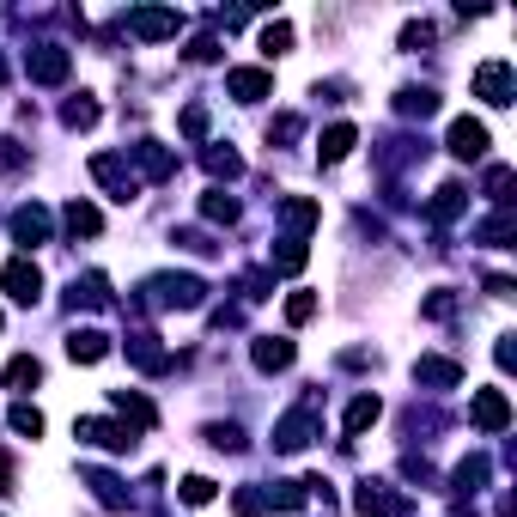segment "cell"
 I'll return each mask as SVG.
<instances>
[{
	"label": "cell",
	"mask_w": 517,
	"mask_h": 517,
	"mask_svg": "<svg viewBox=\"0 0 517 517\" xmlns=\"http://www.w3.org/2000/svg\"><path fill=\"white\" fill-rule=\"evenodd\" d=\"M201 299H207L201 274H153L146 280V305L153 311H201Z\"/></svg>",
	"instance_id": "cell-1"
},
{
	"label": "cell",
	"mask_w": 517,
	"mask_h": 517,
	"mask_svg": "<svg viewBox=\"0 0 517 517\" xmlns=\"http://www.w3.org/2000/svg\"><path fill=\"white\" fill-rule=\"evenodd\" d=\"M408 505H414V499L396 493L390 481H359V487H353V511H359V517H402Z\"/></svg>",
	"instance_id": "cell-2"
},
{
	"label": "cell",
	"mask_w": 517,
	"mask_h": 517,
	"mask_svg": "<svg viewBox=\"0 0 517 517\" xmlns=\"http://www.w3.org/2000/svg\"><path fill=\"white\" fill-rule=\"evenodd\" d=\"M0 292H7L13 305H37L43 299V268L31 256H13L7 268H0Z\"/></svg>",
	"instance_id": "cell-3"
},
{
	"label": "cell",
	"mask_w": 517,
	"mask_h": 517,
	"mask_svg": "<svg viewBox=\"0 0 517 517\" xmlns=\"http://www.w3.org/2000/svg\"><path fill=\"white\" fill-rule=\"evenodd\" d=\"M177 31H183V13H171V7H134L128 13V37H140V43H165Z\"/></svg>",
	"instance_id": "cell-4"
},
{
	"label": "cell",
	"mask_w": 517,
	"mask_h": 517,
	"mask_svg": "<svg viewBox=\"0 0 517 517\" xmlns=\"http://www.w3.org/2000/svg\"><path fill=\"white\" fill-rule=\"evenodd\" d=\"M73 438H80V445H98V451H128V445H134V426H116V420H73Z\"/></svg>",
	"instance_id": "cell-5"
},
{
	"label": "cell",
	"mask_w": 517,
	"mask_h": 517,
	"mask_svg": "<svg viewBox=\"0 0 517 517\" xmlns=\"http://www.w3.org/2000/svg\"><path fill=\"white\" fill-rule=\"evenodd\" d=\"M25 67H31V80H37V86H61V80H67V67H73V55H67L61 43H37V49L25 55Z\"/></svg>",
	"instance_id": "cell-6"
},
{
	"label": "cell",
	"mask_w": 517,
	"mask_h": 517,
	"mask_svg": "<svg viewBox=\"0 0 517 517\" xmlns=\"http://www.w3.org/2000/svg\"><path fill=\"white\" fill-rule=\"evenodd\" d=\"M445 146H451L457 159H469V165H475V159H487V146H493V140H487V122L457 116V122H451V134H445Z\"/></svg>",
	"instance_id": "cell-7"
},
{
	"label": "cell",
	"mask_w": 517,
	"mask_h": 517,
	"mask_svg": "<svg viewBox=\"0 0 517 517\" xmlns=\"http://www.w3.org/2000/svg\"><path fill=\"white\" fill-rule=\"evenodd\" d=\"M414 384L420 390H457L463 384V365L457 359H438V353H420L414 359Z\"/></svg>",
	"instance_id": "cell-8"
},
{
	"label": "cell",
	"mask_w": 517,
	"mask_h": 517,
	"mask_svg": "<svg viewBox=\"0 0 517 517\" xmlns=\"http://www.w3.org/2000/svg\"><path fill=\"white\" fill-rule=\"evenodd\" d=\"M311 438H317V408H311V402H305V408H292V414L274 426V445H280V451H305Z\"/></svg>",
	"instance_id": "cell-9"
},
{
	"label": "cell",
	"mask_w": 517,
	"mask_h": 517,
	"mask_svg": "<svg viewBox=\"0 0 517 517\" xmlns=\"http://www.w3.org/2000/svg\"><path fill=\"white\" fill-rule=\"evenodd\" d=\"M469 420H475L481 432H505V426H511V396H505V390H475Z\"/></svg>",
	"instance_id": "cell-10"
},
{
	"label": "cell",
	"mask_w": 517,
	"mask_h": 517,
	"mask_svg": "<svg viewBox=\"0 0 517 517\" xmlns=\"http://www.w3.org/2000/svg\"><path fill=\"white\" fill-rule=\"evenodd\" d=\"M226 92H232L238 104H262V98L274 92V80H268V67H232V73H226Z\"/></svg>",
	"instance_id": "cell-11"
},
{
	"label": "cell",
	"mask_w": 517,
	"mask_h": 517,
	"mask_svg": "<svg viewBox=\"0 0 517 517\" xmlns=\"http://www.w3.org/2000/svg\"><path fill=\"white\" fill-rule=\"evenodd\" d=\"M49 226H55V219H49V207H19L13 213V244H25V250H37V244H49Z\"/></svg>",
	"instance_id": "cell-12"
},
{
	"label": "cell",
	"mask_w": 517,
	"mask_h": 517,
	"mask_svg": "<svg viewBox=\"0 0 517 517\" xmlns=\"http://www.w3.org/2000/svg\"><path fill=\"white\" fill-rule=\"evenodd\" d=\"M475 98L511 104V67H505V61H481V67H475Z\"/></svg>",
	"instance_id": "cell-13"
},
{
	"label": "cell",
	"mask_w": 517,
	"mask_h": 517,
	"mask_svg": "<svg viewBox=\"0 0 517 517\" xmlns=\"http://www.w3.org/2000/svg\"><path fill=\"white\" fill-rule=\"evenodd\" d=\"M92 177H98L116 201H134V189H140V183H134V171H128L122 159H110V153H98V159H92Z\"/></svg>",
	"instance_id": "cell-14"
},
{
	"label": "cell",
	"mask_w": 517,
	"mask_h": 517,
	"mask_svg": "<svg viewBox=\"0 0 517 517\" xmlns=\"http://www.w3.org/2000/svg\"><path fill=\"white\" fill-rule=\"evenodd\" d=\"M280 219H286V238H305L317 219H323V207H317L311 195H286V201H280Z\"/></svg>",
	"instance_id": "cell-15"
},
{
	"label": "cell",
	"mask_w": 517,
	"mask_h": 517,
	"mask_svg": "<svg viewBox=\"0 0 517 517\" xmlns=\"http://www.w3.org/2000/svg\"><path fill=\"white\" fill-rule=\"evenodd\" d=\"M67 359H73V365L110 359V335H104V329H73V335H67Z\"/></svg>",
	"instance_id": "cell-16"
},
{
	"label": "cell",
	"mask_w": 517,
	"mask_h": 517,
	"mask_svg": "<svg viewBox=\"0 0 517 517\" xmlns=\"http://www.w3.org/2000/svg\"><path fill=\"white\" fill-rule=\"evenodd\" d=\"M67 305H73V311H104V305H110V280H104V274L73 280V286H67Z\"/></svg>",
	"instance_id": "cell-17"
},
{
	"label": "cell",
	"mask_w": 517,
	"mask_h": 517,
	"mask_svg": "<svg viewBox=\"0 0 517 517\" xmlns=\"http://www.w3.org/2000/svg\"><path fill=\"white\" fill-rule=\"evenodd\" d=\"M61 226H67L73 238H98V232H104V213H98L92 201H67V207H61Z\"/></svg>",
	"instance_id": "cell-18"
},
{
	"label": "cell",
	"mask_w": 517,
	"mask_h": 517,
	"mask_svg": "<svg viewBox=\"0 0 517 517\" xmlns=\"http://www.w3.org/2000/svg\"><path fill=\"white\" fill-rule=\"evenodd\" d=\"M359 146V128L353 122H335V128H323V140H317V153H323V165H341L347 153Z\"/></svg>",
	"instance_id": "cell-19"
},
{
	"label": "cell",
	"mask_w": 517,
	"mask_h": 517,
	"mask_svg": "<svg viewBox=\"0 0 517 517\" xmlns=\"http://www.w3.org/2000/svg\"><path fill=\"white\" fill-rule=\"evenodd\" d=\"M134 165H140V177H153V183H165V177L177 171V159L165 153L159 140H140V146H134Z\"/></svg>",
	"instance_id": "cell-20"
},
{
	"label": "cell",
	"mask_w": 517,
	"mask_h": 517,
	"mask_svg": "<svg viewBox=\"0 0 517 517\" xmlns=\"http://www.w3.org/2000/svg\"><path fill=\"white\" fill-rule=\"evenodd\" d=\"M250 359H256V372H286V365H292V341L286 335H262L250 347Z\"/></svg>",
	"instance_id": "cell-21"
},
{
	"label": "cell",
	"mask_w": 517,
	"mask_h": 517,
	"mask_svg": "<svg viewBox=\"0 0 517 517\" xmlns=\"http://www.w3.org/2000/svg\"><path fill=\"white\" fill-rule=\"evenodd\" d=\"M80 481L92 487V499H98V505H110V511H122V505H128V487H122L116 475H104V469H80Z\"/></svg>",
	"instance_id": "cell-22"
},
{
	"label": "cell",
	"mask_w": 517,
	"mask_h": 517,
	"mask_svg": "<svg viewBox=\"0 0 517 517\" xmlns=\"http://www.w3.org/2000/svg\"><path fill=\"white\" fill-rule=\"evenodd\" d=\"M159 335H128V353H134V365L140 372H171V353L165 347H153Z\"/></svg>",
	"instance_id": "cell-23"
},
{
	"label": "cell",
	"mask_w": 517,
	"mask_h": 517,
	"mask_svg": "<svg viewBox=\"0 0 517 517\" xmlns=\"http://www.w3.org/2000/svg\"><path fill=\"white\" fill-rule=\"evenodd\" d=\"M37 378H43V365L31 359V353H19V359H7V372H0V384H7V390H37Z\"/></svg>",
	"instance_id": "cell-24"
},
{
	"label": "cell",
	"mask_w": 517,
	"mask_h": 517,
	"mask_svg": "<svg viewBox=\"0 0 517 517\" xmlns=\"http://www.w3.org/2000/svg\"><path fill=\"white\" fill-rule=\"evenodd\" d=\"M475 238H481V244H493V250H505V244L517 238V219H511V207H499L493 219H481V226H475Z\"/></svg>",
	"instance_id": "cell-25"
},
{
	"label": "cell",
	"mask_w": 517,
	"mask_h": 517,
	"mask_svg": "<svg viewBox=\"0 0 517 517\" xmlns=\"http://www.w3.org/2000/svg\"><path fill=\"white\" fill-rule=\"evenodd\" d=\"M396 110L426 122V116H438V92H432V86H402V92H396Z\"/></svg>",
	"instance_id": "cell-26"
},
{
	"label": "cell",
	"mask_w": 517,
	"mask_h": 517,
	"mask_svg": "<svg viewBox=\"0 0 517 517\" xmlns=\"http://www.w3.org/2000/svg\"><path fill=\"white\" fill-rule=\"evenodd\" d=\"M378 414H384V402H378V396H353V408H347V420H341V426H347V438H359L365 426H378Z\"/></svg>",
	"instance_id": "cell-27"
},
{
	"label": "cell",
	"mask_w": 517,
	"mask_h": 517,
	"mask_svg": "<svg viewBox=\"0 0 517 517\" xmlns=\"http://www.w3.org/2000/svg\"><path fill=\"white\" fill-rule=\"evenodd\" d=\"M110 402H116V414H122L128 426H153V420H159V414H153V402H146V396H134V390H116Z\"/></svg>",
	"instance_id": "cell-28"
},
{
	"label": "cell",
	"mask_w": 517,
	"mask_h": 517,
	"mask_svg": "<svg viewBox=\"0 0 517 517\" xmlns=\"http://www.w3.org/2000/svg\"><path fill=\"white\" fill-rule=\"evenodd\" d=\"M305 262H311L305 238H280V244H274V274H299Z\"/></svg>",
	"instance_id": "cell-29"
},
{
	"label": "cell",
	"mask_w": 517,
	"mask_h": 517,
	"mask_svg": "<svg viewBox=\"0 0 517 517\" xmlns=\"http://www.w3.org/2000/svg\"><path fill=\"white\" fill-rule=\"evenodd\" d=\"M262 499H268L274 511H299V505L311 499V487H305V481H274V487H268Z\"/></svg>",
	"instance_id": "cell-30"
},
{
	"label": "cell",
	"mask_w": 517,
	"mask_h": 517,
	"mask_svg": "<svg viewBox=\"0 0 517 517\" xmlns=\"http://www.w3.org/2000/svg\"><path fill=\"white\" fill-rule=\"evenodd\" d=\"M201 213L213 219V226H232V219H238V201H232L226 189H207V195H201Z\"/></svg>",
	"instance_id": "cell-31"
},
{
	"label": "cell",
	"mask_w": 517,
	"mask_h": 517,
	"mask_svg": "<svg viewBox=\"0 0 517 517\" xmlns=\"http://www.w3.org/2000/svg\"><path fill=\"white\" fill-rule=\"evenodd\" d=\"M61 122H67V128H92V122H98V98H92V92H80V98H67Z\"/></svg>",
	"instance_id": "cell-32"
},
{
	"label": "cell",
	"mask_w": 517,
	"mask_h": 517,
	"mask_svg": "<svg viewBox=\"0 0 517 517\" xmlns=\"http://www.w3.org/2000/svg\"><path fill=\"white\" fill-rule=\"evenodd\" d=\"M463 201H469V189H463V183H445V189L432 195V219H457Z\"/></svg>",
	"instance_id": "cell-33"
},
{
	"label": "cell",
	"mask_w": 517,
	"mask_h": 517,
	"mask_svg": "<svg viewBox=\"0 0 517 517\" xmlns=\"http://www.w3.org/2000/svg\"><path fill=\"white\" fill-rule=\"evenodd\" d=\"M201 159H207V171H213V177H226V183H232V177L244 171V159L232 153V146H207V153H201Z\"/></svg>",
	"instance_id": "cell-34"
},
{
	"label": "cell",
	"mask_w": 517,
	"mask_h": 517,
	"mask_svg": "<svg viewBox=\"0 0 517 517\" xmlns=\"http://www.w3.org/2000/svg\"><path fill=\"white\" fill-rule=\"evenodd\" d=\"M7 426H13L19 438H43V414H37L31 402H13V414H7Z\"/></svg>",
	"instance_id": "cell-35"
},
{
	"label": "cell",
	"mask_w": 517,
	"mask_h": 517,
	"mask_svg": "<svg viewBox=\"0 0 517 517\" xmlns=\"http://www.w3.org/2000/svg\"><path fill=\"white\" fill-rule=\"evenodd\" d=\"M481 481H487V457H469V463H457V475H451L457 493H475Z\"/></svg>",
	"instance_id": "cell-36"
},
{
	"label": "cell",
	"mask_w": 517,
	"mask_h": 517,
	"mask_svg": "<svg viewBox=\"0 0 517 517\" xmlns=\"http://www.w3.org/2000/svg\"><path fill=\"white\" fill-rule=\"evenodd\" d=\"M213 493H219V487H213L207 475H183V481H177V499H183V505H207Z\"/></svg>",
	"instance_id": "cell-37"
},
{
	"label": "cell",
	"mask_w": 517,
	"mask_h": 517,
	"mask_svg": "<svg viewBox=\"0 0 517 517\" xmlns=\"http://www.w3.org/2000/svg\"><path fill=\"white\" fill-rule=\"evenodd\" d=\"M311 317H317V292H292V299H286V323L299 329V323H311Z\"/></svg>",
	"instance_id": "cell-38"
},
{
	"label": "cell",
	"mask_w": 517,
	"mask_h": 517,
	"mask_svg": "<svg viewBox=\"0 0 517 517\" xmlns=\"http://www.w3.org/2000/svg\"><path fill=\"white\" fill-rule=\"evenodd\" d=\"M262 49H268V55H286V49H292V25H286V19L262 25Z\"/></svg>",
	"instance_id": "cell-39"
},
{
	"label": "cell",
	"mask_w": 517,
	"mask_h": 517,
	"mask_svg": "<svg viewBox=\"0 0 517 517\" xmlns=\"http://www.w3.org/2000/svg\"><path fill=\"white\" fill-rule=\"evenodd\" d=\"M201 438H207L213 451H244V432H238V426H207Z\"/></svg>",
	"instance_id": "cell-40"
},
{
	"label": "cell",
	"mask_w": 517,
	"mask_h": 517,
	"mask_svg": "<svg viewBox=\"0 0 517 517\" xmlns=\"http://www.w3.org/2000/svg\"><path fill=\"white\" fill-rule=\"evenodd\" d=\"M487 195H493L499 207L511 201V171H505V165H493V171H487Z\"/></svg>",
	"instance_id": "cell-41"
},
{
	"label": "cell",
	"mask_w": 517,
	"mask_h": 517,
	"mask_svg": "<svg viewBox=\"0 0 517 517\" xmlns=\"http://www.w3.org/2000/svg\"><path fill=\"white\" fill-rule=\"evenodd\" d=\"M232 505H238V517H262V511H268V499H262L256 487H238V499H232Z\"/></svg>",
	"instance_id": "cell-42"
},
{
	"label": "cell",
	"mask_w": 517,
	"mask_h": 517,
	"mask_svg": "<svg viewBox=\"0 0 517 517\" xmlns=\"http://www.w3.org/2000/svg\"><path fill=\"white\" fill-rule=\"evenodd\" d=\"M457 311V299H451V292H432V299H426V317H438V323H445Z\"/></svg>",
	"instance_id": "cell-43"
},
{
	"label": "cell",
	"mask_w": 517,
	"mask_h": 517,
	"mask_svg": "<svg viewBox=\"0 0 517 517\" xmlns=\"http://www.w3.org/2000/svg\"><path fill=\"white\" fill-rule=\"evenodd\" d=\"M493 359H499V372H511V365H517V335H499V347H493Z\"/></svg>",
	"instance_id": "cell-44"
},
{
	"label": "cell",
	"mask_w": 517,
	"mask_h": 517,
	"mask_svg": "<svg viewBox=\"0 0 517 517\" xmlns=\"http://www.w3.org/2000/svg\"><path fill=\"white\" fill-rule=\"evenodd\" d=\"M420 43H432V25L420 19V25H402V49H420Z\"/></svg>",
	"instance_id": "cell-45"
},
{
	"label": "cell",
	"mask_w": 517,
	"mask_h": 517,
	"mask_svg": "<svg viewBox=\"0 0 517 517\" xmlns=\"http://www.w3.org/2000/svg\"><path fill=\"white\" fill-rule=\"evenodd\" d=\"M183 134H189V140H201V134H207V110H201V104H195V110H183Z\"/></svg>",
	"instance_id": "cell-46"
},
{
	"label": "cell",
	"mask_w": 517,
	"mask_h": 517,
	"mask_svg": "<svg viewBox=\"0 0 517 517\" xmlns=\"http://www.w3.org/2000/svg\"><path fill=\"white\" fill-rule=\"evenodd\" d=\"M268 140H299V116H280V122L268 128Z\"/></svg>",
	"instance_id": "cell-47"
},
{
	"label": "cell",
	"mask_w": 517,
	"mask_h": 517,
	"mask_svg": "<svg viewBox=\"0 0 517 517\" xmlns=\"http://www.w3.org/2000/svg\"><path fill=\"white\" fill-rule=\"evenodd\" d=\"M244 286H250V299H268V286H274V274H262V268H256V274H244Z\"/></svg>",
	"instance_id": "cell-48"
},
{
	"label": "cell",
	"mask_w": 517,
	"mask_h": 517,
	"mask_svg": "<svg viewBox=\"0 0 517 517\" xmlns=\"http://www.w3.org/2000/svg\"><path fill=\"white\" fill-rule=\"evenodd\" d=\"M213 55H219V43H213V37H195V43H189V61H213Z\"/></svg>",
	"instance_id": "cell-49"
},
{
	"label": "cell",
	"mask_w": 517,
	"mask_h": 517,
	"mask_svg": "<svg viewBox=\"0 0 517 517\" xmlns=\"http://www.w3.org/2000/svg\"><path fill=\"white\" fill-rule=\"evenodd\" d=\"M0 493H13V457L0 451Z\"/></svg>",
	"instance_id": "cell-50"
},
{
	"label": "cell",
	"mask_w": 517,
	"mask_h": 517,
	"mask_svg": "<svg viewBox=\"0 0 517 517\" xmlns=\"http://www.w3.org/2000/svg\"><path fill=\"white\" fill-rule=\"evenodd\" d=\"M0 86H7V61H0Z\"/></svg>",
	"instance_id": "cell-51"
}]
</instances>
